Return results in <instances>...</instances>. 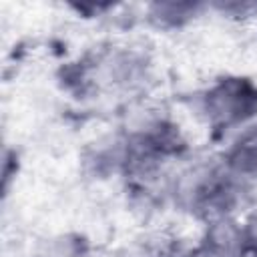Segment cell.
I'll return each mask as SVG.
<instances>
[{"mask_svg": "<svg viewBox=\"0 0 257 257\" xmlns=\"http://www.w3.org/2000/svg\"><path fill=\"white\" fill-rule=\"evenodd\" d=\"M203 112L215 128H233L257 112V86L247 78H221L203 94Z\"/></svg>", "mask_w": 257, "mask_h": 257, "instance_id": "obj_1", "label": "cell"}, {"mask_svg": "<svg viewBox=\"0 0 257 257\" xmlns=\"http://www.w3.org/2000/svg\"><path fill=\"white\" fill-rule=\"evenodd\" d=\"M253 241L237 221L221 217L209 223L203 237V251L207 257H241L251 251Z\"/></svg>", "mask_w": 257, "mask_h": 257, "instance_id": "obj_2", "label": "cell"}, {"mask_svg": "<svg viewBox=\"0 0 257 257\" xmlns=\"http://www.w3.org/2000/svg\"><path fill=\"white\" fill-rule=\"evenodd\" d=\"M223 165L237 179H257V124L245 128L225 155Z\"/></svg>", "mask_w": 257, "mask_h": 257, "instance_id": "obj_3", "label": "cell"}, {"mask_svg": "<svg viewBox=\"0 0 257 257\" xmlns=\"http://www.w3.org/2000/svg\"><path fill=\"white\" fill-rule=\"evenodd\" d=\"M197 10H199V6L189 4V2H161V4L151 6V18H155L159 24L177 26L183 20L195 16Z\"/></svg>", "mask_w": 257, "mask_h": 257, "instance_id": "obj_4", "label": "cell"}]
</instances>
